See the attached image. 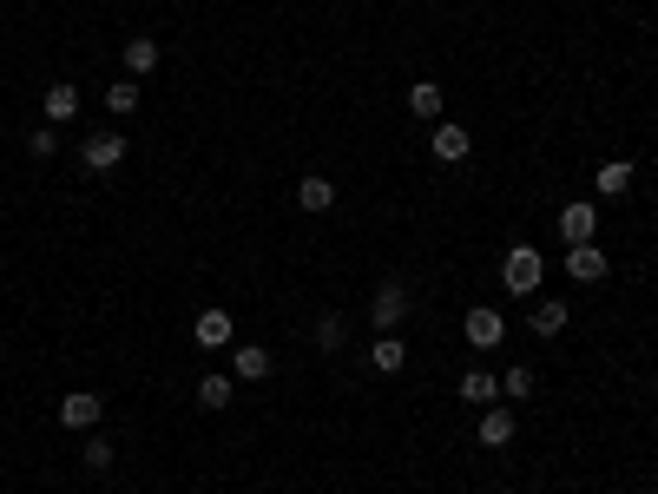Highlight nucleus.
I'll use <instances>...</instances> for the list:
<instances>
[{"mask_svg":"<svg viewBox=\"0 0 658 494\" xmlns=\"http://www.w3.org/2000/svg\"><path fill=\"white\" fill-rule=\"evenodd\" d=\"M566 271L580 277V284H599L612 264H606V251H599V244H573V251H566Z\"/></svg>","mask_w":658,"mask_h":494,"instance_id":"7","label":"nucleus"},{"mask_svg":"<svg viewBox=\"0 0 658 494\" xmlns=\"http://www.w3.org/2000/svg\"><path fill=\"white\" fill-rule=\"evenodd\" d=\"M593 231H599V205L593 198H573V205L560 211V238L566 244H593Z\"/></svg>","mask_w":658,"mask_h":494,"instance_id":"3","label":"nucleus"},{"mask_svg":"<svg viewBox=\"0 0 658 494\" xmlns=\"http://www.w3.org/2000/svg\"><path fill=\"white\" fill-rule=\"evenodd\" d=\"M297 205L303 211H329V205H336V185H329V178H303V185H297Z\"/></svg>","mask_w":658,"mask_h":494,"instance_id":"16","label":"nucleus"},{"mask_svg":"<svg viewBox=\"0 0 658 494\" xmlns=\"http://www.w3.org/2000/svg\"><path fill=\"white\" fill-rule=\"evenodd\" d=\"M540 277H547V257L533 251V244H507V264H501V284L514 290V297H533L540 290Z\"/></svg>","mask_w":658,"mask_h":494,"instance_id":"1","label":"nucleus"},{"mask_svg":"<svg viewBox=\"0 0 658 494\" xmlns=\"http://www.w3.org/2000/svg\"><path fill=\"white\" fill-rule=\"evenodd\" d=\"M79 462L93 468V475H106V468H112V442H106V435H93V442H86V455H79Z\"/></svg>","mask_w":658,"mask_h":494,"instance_id":"22","label":"nucleus"},{"mask_svg":"<svg viewBox=\"0 0 658 494\" xmlns=\"http://www.w3.org/2000/svg\"><path fill=\"white\" fill-rule=\"evenodd\" d=\"M461 396H468L474 409H487V402L501 396V376H487V369H468V376H461Z\"/></svg>","mask_w":658,"mask_h":494,"instance_id":"12","label":"nucleus"},{"mask_svg":"<svg viewBox=\"0 0 658 494\" xmlns=\"http://www.w3.org/2000/svg\"><path fill=\"white\" fill-rule=\"evenodd\" d=\"M461 330H468L474 350H494V343L507 336V317H501V310H487V303H474L468 317H461Z\"/></svg>","mask_w":658,"mask_h":494,"instance_id":"2","label":"nucleus"},{"mask_svg":"<svg viewBox=\"0 0 658 494\" xmlns=\"http://www.w3.org/2000/svg\"><path fill=\"white\" fill-rule=\"evenodd\" d=\"M231 336H237L231 310H204V317H198V343H204V350H224Z\"/></svg>","mask_w":658,"mask_h":494,"instance_id":"9","label":"nucleus"},{"mask_svg":"<svg viewBox=\"0 0 658 494\" xmlns=\"http://www.w3.org/2000/svg\"><path fill=\"white\" fill-rule=\"evenodd\" d=\"M408 112H415V119H435V112H441V86L415 80V86H408Z\"/></svg>","mask_w":658,"mask_h":494,"instance_id":"15","label":"nucleus"},{"mask_svg":"<svg viewBox=\"0 0 658 494\" xmlns=\"http://www.w3.org/2000/svg\"><path fill=\"white\" fill-rule=\"evenodd\" d=\"M99 415H106V402L86 396V389H73V396L60 402V429H99Z\"/></svg>","mask_w":658,"mask_h":494,"instance_id":"4","label":"nucleus"},{"mask_svg":"<svg viewBox=\"0 0 658 494\" xmlns=\"http://www.w3.org/2000/svg\"><path fill=\"white\" fill-rule=\"evenodd\" d=\"M158 66V40H126V73H152Z\"/></svg>","mask_w":658,"mask_h":494,"instance_id":"19","label":"nucleus"},{"mask_svg":"<svg viewBox=\"0 0 658 494\" xmlns=\"http://www.w3.org/2000/svg\"><path fill=\"white\" fill-rule=\"evenodd\" d=\"M79 159L93 165V172H112V165L126 159V139H119V132H93V139L79 145Z\"/></svg>","mask_w":658,"mask_h":494,"instance_id":"6","label":"nucleus"},{"mask_svg":"<svg viewBox=\"0 0 658 494\" xmlns=\"http://www.w3.org/2000/svg\"><path fill=\"white\" fill-rule=\"evenodd\" d=\"M369 363H376V369H382V376H395V369H402V363H408V350H402V343H395V336H382L376 350H369Z\"/></svg>","mask_w":658,"mask_h":494,"instance_id":"18","label":"nucleus"},{"mask_svg":"<svg viewBox=\"0 0 658 494\" xmlns=\"http://www.w3.org/2000/svg\"><path fill=\"white\" fill-rule=\"evenodd\" d=\"M198 402H204V409H231V376H204Z\"/></svg>","mask_w":658,"mask_h":494,"instance_id":"20","label":"nucleus"},{"mask_svg":"<svg viewBox=\"0 0 658 494\" xmlns=\"http://www.w3.org/2000/svg\"><path fill=\"white\" fill-rule=\"evenodd\" d=\"M626 185H632V165H626V159H612L606 172H599V198H619Z\"/></svg>","mask_w":658,"mask_h":494,"instance_id":"21","label":"nucleus"},{"mask_svg":"<svg viewBox=\"0 0 658 494\" xmlns=\"http://www.w3.org/2000/svg\"><path fill=\"white\" fill-rule=\"evenodd\" d=\"M468 132H461V126H435V159L441 165H461V159H468Z\"/></svg>","mask_w":658,"mask_h":494,"instance_id":"11","label":"nucleus"},{"mask_svg":"<svg viewBox=\"0 0 658 494\" xmlns=\"http://www.w3.org/2000/svg\"><path fill=\"white\" fill-rule=\"evenodd\" d=\"M369 317H376V330L389 336L395 323L408 317V290H402V284H382V290H376V303H369Z\"/></svg>","mask_w":658,"mask_h":494,"instance_id":"5","label":"nucleus"},{"mask_svg":"<svg viewBox=\"0 0 658 494\" xmlns=\"http://www.w3.org/2000/svg\"><path fill=\"white\" fill-rule=\"evenodd\" d=\"M73 112H79V93H73V80H60V86L47 93V126H66Z\"/></svg>","mask_w":658,"mask_h":494,"instance_id":"13","label":"nucleus"},{"mask_svg":"<svg viewBox=\"0 0 658 494\" xmlns=\"http://www.w3.org/2000/svg\"><path fill=\"white\" fill-rule=\"evenodd\" d=\"M560 330H566V303L540 297V303H533V336H560Z\"/></svg>","mask_w":658,"mask_h":494,"instance_id":"14","label":"nucleus"},{"mask_svg":"<svg viewBox=\"0 0 658 494\" xmlns=\"http://www.w3.org/2000/svg\"><path fill=\"white\" fill-rule=\"evenodd\" d=\"M501 396L527 402V396H533V369H507V376H501Z\"/></svg>","mask_w":658,"mask_h":494,"instance_id":"23","label":"nucleus"},{"mask_svg":"<svg viewBox=\"0 0 658 494\" xmlns=\"http://www.w3.org/2000/svg\"><path fill=\"white\" fill-rule=\"evenodd\" d=\"M316 343H323V350H343V317H323V323H316Z\"/></svg>","mask_w":658,"mask_h":494,"instance_id":"25","label":"nucleus"},{"mask_svg":"<svg viewBox=\"0 0 658 494\" xmlns=\"http://www.w3.org/2000/svg\"><path fill=\"white\" fill-rule=\"evenodd\" d=\"M27 152H33V159H53V152H60V132H53V126H40V132L27 139Z\"/></svg>","mask_w":658,"mask_h":494,"instance_id":"24","label":"nucleus"},{"mask_svg":"<svg viewBox=\"0 0 658 494\" xmlns=\"http://www.w3.org/2000/svg\"><path fill=\"white\" fill-rule=\"evenodd\" d=\"M231 369L244 376V383H264V376H270V350H257V343H237V350H231Z\"/></svg>","mask_w":658,"mask_h":494,"instance_id":"10","label":"nucleus"},{"mask_svg":"<svg viewBox=\"0 0 658 494\" xmlns=\"http://www.w3.org/2000/svg\"><path fill=\"white\" fill-rule=\"evenodd\" d=\"M514 429H520L514 409H494V402L481 409V448H507V442H514Z\"/></svg>","mask_w":658,"mask_h":494,"instance_id":"8","label":"nucleus"},{"mask_svg":"<svg viewBox=\"0 0 658 494\" xmlns=\"http://www.w3.org/2000/svg\"><path fill=\"white\" fill-rule=\"evenodd\" d=\"M132 106H139V80H112L106 86V112H112V119H126Z\"/></svg>","mask_w":658,"mask_h":494,"instance_id":"17","label":"nucleus"}]
</instances>
